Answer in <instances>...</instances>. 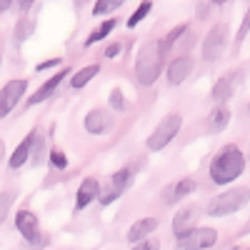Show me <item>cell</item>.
Masks as SVG:
<instances>
[{
	"label": "cell",
	"mask_w": 250,
	"mask_h": 250,
	"mask_svg": "<svg viewBox=\"0 0 250 250\" xmlns=\"http://www.w3.org/2000/svg\"><path fill=\"white\" fill-rule=\"evenodd\" d=\"M243 170H245V155L233 143L223 145L210 160V180L215 185H230L243 175Z\"/></svg>",
	"instance_id": "1"
},
{
	"label": "cell",
	"mask_w": 250,
	"mask_h": 250,
	"mask_svg": "<svg viewBox=\"0 0 250 250\" xmlns=\"http://www.w3.org/2000/svg\"><path fill=\"white\" fill-rule=\"evenodd\" d=\"M163 62H165V58L160 53L158 40H145L135 55V78L143 88H150L158 83V78L163 73Z\"/></svg>",
	"instance_id": "2"
},
{
	"label": "cell",
	"mask_w": 250,
	"mask_h": 250,
	"mask_svg": "<svg viewBox=\"0 0 250 250\" xmlns=\"http://www.w3.org/2000/svg\"><path fill=\"white\" fill-rule=\"evenodd\" d=\"M250 200V188H230V190H223L220 195H215L208 203V215L210 218H225L238 213L240 208H245Z\"/></svg>",
	"instance_id": "3"
},
{
	"label": "cell",
	"mask_w": 250,
	"mask_h": 250,
	"mask_svg": "<svg viewBox=\"0 0 250 250\" xmlns=\"http://www.w3.org/2000/svg\"><path fill=\"white\" fill-rule=\"evenodd\" d=\"M183 128V115L180 113H168L163 115V120L153 128V133L148 135V140H145V148H148L150 153H160L163 148H168V145L175 140V135L180 133Z\"/></svg>",
	"instance_id": "4"
},
{
	"label": "cell",
	"mask_w": 250,
	"mask_h": 250,
	"mask_svg": "<svg viewBox=\"0 0 250 250\" xmlns=\"http://www.w3.org/2000/svg\"><path fill=\"white\" fill-rule=\"evenodd\" d=\"M218 243V230L215 228H188L180 235H175V245L185 248V250H205V248H213Z\"/></svg>",
	"instance_id": "5"
},
{
	"label": "cell",
	"mask_w": 250,
	"mask_h": 250,
	"mask_svg": "<svg viewBox=\"0 0 250 250\" xmlns=\"http://www.w3.org/2000/svg\"><path fill=\"white\" fill-rule=\"evenodd\" d=\"M15 228L18 233L23 235V240L28 245H48V238H43V230H40V220L33 210H28V208H20V210L15 213Z\"/></svg>",
	"instance_id": "6"
},
{
	"label": "cell",
	"mask_w": 250,
	"mask_h": 250,
	"mask_svg": "<svg viewBox=\"0 0 250 250\" xmlns=\"http://www.w3.org/2000/svg\"><path fill=\"white\" fill-rule=\"evenodd\" d=\"M225 43H228V25L225 23H218L210 28V33H208L203 38V60L208 62H215L223 50H225Z\"/></svg>",
	"instance_id": "7"
},
{
	"label": "cell",
	"mask_w": 250,
	"mask_h": 250,
	"mask_svg": "<svg viewBox=\"0 0 250 250\" xmlns=\"http://www.w3.org/2000/svg\"><path fill=\"white\" fill-rule=\"evenodd\" d=\"M70 73H73L70 68H62V70L53 73V75H50V78L43 83V85H40V88H38V90H35V93H33V95L25 100V105H28V108H33V105H40V103H45L48 98H53V95L58 93V88L62 85V80H65Z\"/></svg>",
	"instance_id": "8"
},
{
	"label": "cell",
	"mask_w": 250,
	"mask_h": 250,
	"mask_svg": "<svg viewBox=\"0 0 250 250\" xmlns=\"http://www.w3.org/2000/svg\"><path fill=\"white\" fill-rule=\"evenodd\" d=\"M193 58L188 55V53H180L170 60V65H168V73H165V78H168L170 85H180V83H185L188 78H190L193 73Z\"/></svg>",
	"instance_id": "9"
},
{
	"label": "cell",
	"mask_w": 250,
	"mask_h": 250,
	"mask_svg": "<svg viewBox=\"0 0 250 250\" xmlns=\"http://www.w3.org/2000/svg\"><path fill=\"white\" fill-rule=\"evenodd\" d=\"M83 125H85V130L90 135H103V133H108L113 128V115L108 108H93L85 120H83Z\"/></svg>",
	"instance_id": "10"
},
{
	"label": "cell",
	"mask_w": 250,
	"mask_h": 250,
	"mask_svg": "<svg viewBox=\"0 0 250 250\" xmlns=\"http://www.w3.org/2000/svg\"><path fill=\"white\" fill-rule=\"evenodd\" d=\"M25 93H28V80L25 78H13V80H8L5 85L0 88V98H3V103L8 105L10 113L18 108V103L23 100Z\"/></svg>",
	"instance_id": "11"
},
{
	"label": "cell",
	"mask_w": 250,
	"mask_h": 250,
	"mask_svg": "<svg viewBox=\"0 0 250 250\" xmlns=\"http://www.w3.org/2000/svg\"><path fill=\"white\" fill-rule=\"evenodd\" d=\"M195 188H198V183H195L193 178L175 180V183H170V185L163 190V203H165V205H175V203H180L183 198L193 195V193H195Z\"/></svg>",
	"instance_id": "12"
},
{
	"label": "cell",
	"mask_w": 250,
	"mask_h": 250,
	"mask_svg": "<svg viewBox=\"0 0 250 250\" xmlns=\"http://www.w3.org/2000/svg\"><path fill=\"white\" fill-rule=\"evenodd\" d=\"M100 195V183L98 178H85L80 185H78V190H75V213H83L90 203H95Z\"/></svg>",
	"instance_id": "13"
},
{
	"label": "cell",
	"mask_w": 250,
	"mask_h": 250,
	"mask_svg": "<svg viewBox=\"0 0 250 250\" xmlns=\"http://www.w3.org/2000/svg\"><path fill=\"white\" fill-rule=\"evenodd\" d=\"M158 225H160V220L158 218H153V215H145V218H140V220H135L130 228H128V243L130 245H135L138 240H143V238H148V235H153L155 230H158Z\"/></svg>",
	"instance_id": "14"
},
{
	"label": "cell",
	"mask_w": 250,
	"mask_h": 250,
	"mask_svg": "<svg viewBox=\"0 0 250 250\" xmlns=\"http://www.w3.org/2000/svg\"><path fill=\"white\" fill-rule=\"evenodd\" d=\"M33 135H35V128L20 140L18 145H15V150H13V155H8V168L10 170H20L23 165H28L30 163V145H33Z\"/></svg>",
	"instance_id": "15"
},
{
	"label": "cell",
	"mask_w": 250,
	"mask_h": 250,
	"mask_svg": "<svg viewBox=\"0 0 250 250\" xmlns=\"http://www.w3.org/2000/svg\"><path fill=\"white\" fill-rule=\"evenodd\" d=\"M235 85H238V75H235V73H228V75H223V78L215 80V85H213V90H210V98L220 105V103H225V100L233 98Z\"/></svg>",
	"instance_id": "16"
},
{
	"label": "cell",
	"mask_w": 250,
	"mask_h": 250,
	"mask_svg": "<svg viewBox=\"0 0 250 250\" xmlns=\"http://www.w3.org/2000/svg\"><path fill=\"white\" fill-rule=\"evenodd\" d=\"M98 73H100V62H90V65H83V68L73 70L70 73V88L73 90H83Z\"/></svg>",
	"instance_id": "17"
},
{
	"label": "cell",
	"mask_w": 250,
	"mask_h": 250,
	"mask_svg": "<svg viewBox=\"0 0 250 250\" xmlns=\"http://www.w3.org/2000/svg\"><path fill=\"white\" fill-rule=\"evenodd\" d=\"M133 180H135V168H133V165H123V168H118V170L110 175V183H108V185H113L115 190L123 195V193L133 185Z\"/></svg>",
	"instance_id": "18"
},
{
	"label": "cell",
	"mask_w": 250,
	"mask_h": 250,
	"mask_svg": "<svg viewBox=\"0 0 250 250\" xmlns=\"http://www.w3.org/2000/svg\"><path fill=\"white\" fill-rule=\"evenodd\" d=\"M195 218H198L195 208H183V210H178V213L173 215V235H180L183 230L193 228V225H195Z\"/></svg>",
	"instance_id": "19"
},
{
	"label": "cell",
	"mask_w": 250,
	"mask_h": 250,
	"mask_svg": "<svg viewBox=\"0 0 250 250\" xmlns=\"http://www.w3.org/2000/svg\"><path fill=\"white\" fill-rule=\"evenodd\" d=\"M115 28H118V20H115V18H105V20H103V23H100V25H98V28H95V30H93V33L85 38V43H83V45H85V48H93L95 43H100V40H105V38H108V35H110Z\"/></svg>",
	"instance_id": "20"
},
{
	"label": "cell",
	"mask_w": 250,
	"mask_h": 250,
	"mask_svg": "<svg viewBox=\"0 0 250 250\" xmlns=\"http://www.w3.org/2000/svg\"><path fill=\"white\" fill-rule=\"evenodd\" d=\"M48 158V145H45V135L35 128V135H33V145H30V163L33 165H40Z\"/></svg>",
	"instance_id": "21"
},
{
	"label": "cell",
	"mask_w": 250,
	"mask_h": 250,
	"mask_svg": "<svg viewBox=\"0 0 250 250\" xmlns=\"http://www.w3.org/2000/svg\"><path fill=\"white\" fill-rule=\"evenodd\" d=\"M33 30H35V20L28 18V15H20V18H18V23H15V30H13L15 43H18V45H23L25 40H30Z\"/></svg>",
	"instance_id": "22"
},
{
	"label": "cell",
	"mask_w": 250,
	"mask_h": 250,
	"mask_svg": "<svg viewBox=\"0 0 250 250\" xmlns=\"http://www.w3.org/2000/svg\"><path fill=\"white\" fill-rule=\"evenodd\" d=\"M228 123H230V110H228L223 103L210 113V118H208V128H210L213 133H220L228 128Z\"/></svg>",
	"instance_id": "23"
},
{
	"label": "cell",
	"mask_w": 250,
	"mask_h": 250,
	"mask_svg": "<svg viewBox=\"0 0 250 250\" xmlns=\"http://www.w3.org/2000/svg\"><path fill=\"white\" fill-rule=\"evenodd\" d=\"M188 33V25L185 23H180V25H175L168 35H163V40H158V45H160V53H163V58H168V53L173 50V45L178 43V40L183 38Z\"/></svg>",
	"instance_id": "24"
},
{
	"label": "cell",
	"mask_w": 250,
	"mask_h": 250,
	"mask_svg": "<svg viewBox=\"0 0 250 250\" xmlns=\"http://www.w3.org/2000/svg\"><path fill=\"white\" fill-rule=\"evenodd\" d=\"M150 10H153V0H140L138 8L133 10V15H130L128 20H125V25H128L130 30H133V28H138V25L143 23V20L150 15Z\"/></svg>",
	"instance_id": "25"
},
{
	"label": "cell",
	"mask_w": 250,
	"mask_h": 250,
	"mask_svg": "<svg viewBox=\"0 0 250 250\" xmlns=\"http://www.w3.org/2000/svg\"><path fill=\"white\" fill-rule=\"evenodd\" d=\"M15 198H18V193L13 190V188H8V190H0V225H3V223H5V218L10 215Z\"/></svg>",
	"instance_id": "26"
},
{
	"label": "cell",
	"mask_w": 250,
	"mask_h": 250,
	"mask_svg": "<svg viewBox=\"0 0 250 250\" xmlns=\"http://www.w3.org/2000/svg\"><path fill=\"white\" fill-rule=\"evenodd\" d=\"M120 5H125V0H95L93 15H95V18H103V15H108V13L118 10Z\"/></svg>",
	"instance_id": "27"
},
{
	"label": "cell",
	"mask_w": 250,
	"mask_h": 250,
	"mask_svg": "<svg viewBox=\"0 0 250 250\" xmlns=\"http://www.w3.org/2000/svg\"><path fill=\"white\" fill-rule=\"evenodd\" d=\"M48 163L53 165L55 170H65V168H68V155H65V150L50 148V150H48Z\"/></svg>",
	"instance_id": "28"
},
{
	"label": "cell",
	"mask_w": 250,
	"mask_h": 250,
	"mask_svg": "<svg viewBox=\"0 0 250 250\" xmlns=\"http://www.w3.org/2000/svg\"><path fill=\"white\" fill-rule=\"evenodd\" d=\"M108 103H110V110H115V113H125V110H128V100H125V95H123L120 88H113L110 90Z\"/></svg>",
	"instance_id": "29"
},
{
	"label": "cell",
	"mask_w": 250,
	"mask_h": 250,
	"mask_svg": "<svg viewBox=\"0 0 250 250\" xmlns=\"http://www.w3.org/2000/svg\"><path fill=\"white\" fill-rule=\"evenodd\" d=\"M248 33H250V8H248V13H245V18H243L240 28H238V35H235V45H240V43H243V40L248 38Z\"/></svg>",
	"instance_id": "30"
},
{
	"label": "cell",
	"mask_w": 250,
	"mask_h": 250,
	"mask_svg": "<svg viewBox=\"0 0 250 250\" xmlns=\"http://www.w3.org/2000/svg\"><path fill=\"white\" fill-rule=\"evenodd\" d=\"M58 65H62V58L60 55L58 58H48V60H40L38 65H35V73H45V70H53Z\"/></svg>",
	"instance_id": "31"
},
{
	"label": "cell",
	"mask_w": 250,
	"mask_h": 250,
	"mask_svg": "<svg viewBox=\"0 0 250 250\" xmlns=\"http://www.w3.org/2000/svg\"><path fill=\"white\" fill-rule=\"evenodd\" d=\"M120 53H123V43H118V40H115V43H108L105 50H103V55H105L108 60H115Z\"/></svg>",
	"instance_id": "32"
},
{
	"label": "cell",
	"mask_w": 250,
	"mask_h": 250,
	"mask_svg": "<svg viewBox=\"0 0 250 250\" xmlns=\"http://www.w3.org/2000/svg\"><path fill=\"white\" fill-rule=\"evenodd\" d=\"M13 5L18 8V13H20V15H28V13H30V8L35 5V0H15Z\"/></svg>",
	"instance_id": "33"
},
{
	"label": "cell",
	"mask_w": 250,
	"mask_h": 250,
	"mask_svg": "<svg viewBox=\"0 0 250 250\" xmlns=\"http://www.w3.org/2000/svg\"><path fill=\"white\" fill-rule=\"evenodd\" d=\"M13 3H15V0H0V13L10 10V8H13Z\"/></svg>",
	"instance_id": "34"
},
{
	"label": "cell",
	"mask_w": 250,
	"mask_h": 250,
	"mask_svg": "<svg viewBox=\"0 0 250 250\" xmlns=\"http://www.w3.org/2000/svg\"><path fill=\"white\" fill-rule=\"evenodd\" d=\"M198 18H200V20L208 18V5H200V8H198Z\"/></svg>",
	"instance_id": "35"
},
{
	"label": "cell",
	"mask_w": 250,
	"mask_h": 250,
	"mask_svg": "<svg viewBox=\"0 0 250 250\" xmlns=\"http://www.w3.org/2000/svg\"><path fill=\"white\" fill-rule=\"evenodd\" d=\"M5 160V140H0V163Z\"/></svg>",
	"instance_id": "36"
},
{
	"label": "cell",
	"mask_w": 250,
	"mask_h": 250,
	"mask_svg": "<svg viewBox=\"0 0 250 250\" xmlns=\"http://www.w3.org/2000/svg\"><path fill=\"white\" fill-rule=\"evenodd\" d=\"M213 3H215V5H225V3H228V0H213Z\"/></svg>",
	"instance_id": "37"
},
{
	"label": "cell",
	"mask_w": 250,
	"mask_h": 250,
	"mask_svg": "<svg viewBox=\"0 0 250 250\" xmlns=\"http://www.w3.org/2000/svg\"><path fill=\"white\" fill-rule=\"evenodd\" d=\"M0 62H3V55H0Z\"/></svg>",
	"instance_id": "38"
},
{
	"label": "cell",
	"mask_w": 250,
	"mask_h": 250,
	"mask_svg": "<svg viewBox=\"0 0 250 250\" xmlns=\"http://www.w3.org/2000/svg\"><path fill=\"white\" fill-rule=\"evenodd\" d=\"M248 113H250V105H248Z\"/></svg>",
	"instance_id": "39"
}]
</instances>
